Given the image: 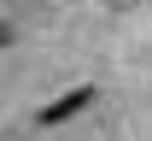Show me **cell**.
<instances>
[{
	"label": "cell",
	"mask_w": 152,
	"mask_h": 141,
	"mask_svg": "<svg viewBox=\"0 0 152 141\" xmlns=\"http://www.w3.org/2000/svg\"><path fill=\"white\" fill-rule=\"evenodd\" d=\"M94 94H99V88H94V82H82V88H70V94H58V100L53 106H41V129H53V123H64V118H76V112H82V106H94Z\"/></svg>",
	"instance_id": "6da1fadb"
}]
</instances>
